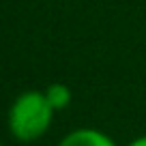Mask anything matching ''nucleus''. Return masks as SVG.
Listing matches in <instances>:
<instances>
[{"label":"nucleus","mask_w":146,"mask_h":146,"mask_svg":"<svg viewBox=\"0 0 146 146\" xmlns=\"http://www.w3.org/2000/svg\"><path fill=\"white\" fill-rule=\"evenodd\" d=\"M54 108L50 105L43 90H26L11 103L7 125L9 133L17 142H36L52 127Z\"/></svg>","instance_id":"1"},{"label":"nucleus","mask_w":146,"mask_h":146,"mask_svg":"<svg viewBox=\"0 0 146 146\" xmlns=\"http://www.w3.org/2000/svg\"><path fill=\"white\" fill-rule=\"evenodd\" d=\"M56 146H118L108 133L92 127H82L67 133Z\"/></svg>","instance_id":"2"},{"label":"nucleus","mask_w":146,"mask_h":146,"mask_svg":"<svg viewBox=\"0 0 146 146\" xmlns=\"http://www.w3.org/2000/svg\"><path fill=\"white\" fill-rule=\"evenodd\" d=\"M127 146H146V135H140V137H135V140H131Z\"/></svg>","instance_id":"4"},{"label":"nucleus","mask_w":146,"mask_h":146,"mask_svg":"<svg viewBox=\"0 0 146 146\" xmlns=\"http://www.w3.org/2000/svg\"><path fill=\"white\" fill-rule=\"evenodd\" d=\"M0 146H2V144H0Z\"/></svg>","instance_id":"5"},{"label":"nucleus","mask_w":146,"mask_h":146,"mask_svg":"<svg viewBox=\"0 0 146 146\" xmlns=\"http://www.w3.org/2000/svg\"><path fill=\"white\" fill-rule=\"evenodd\" d=\"M43 92H45L50 105L54 108V112H60V110L69 108V103H71V88H69L67 84H62V82L50 84Z\"/></svg>","instance_id":"3"}]
</instances>
